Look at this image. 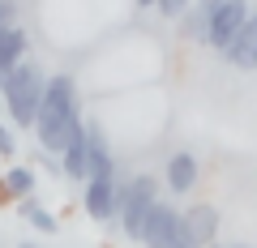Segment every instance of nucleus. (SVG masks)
<instances>
[{
  "label": "nucleus",
  "instance_id": "nucleus-1",
  "mask_svg": "<svg viewBox=\"0 0 257 248\" xmlns=\"http://www.w3.org/2000/svg\"><path fill=\"white\" fill-rule=\"evenodd\" d=\"M77 124H86L82 116V90H77L73 73H47L43 86V103H39V120H35V137L43 154H56L69 146Z\"/></svg>",
  "mask_w": 257,
  "mask_h": 248
},
{
  "label": "nucleus",
  "instance_id": "nucleus-2",
  "mask_svg": "<svg viewBox=\"0 0 257 248\" xmlns=\"http://www.w3.org/2000/svg\"><path fill=\"white\" fill-rule=\"evenodd\" d=\"M43 86H47V73L39 60H22L5 82H0V103L9 111L13 129H30L35 133V120H39V103H43Z\"/></svg>",
  "mask_w": 257,
  "mask_h": 248
},
{
  "label": "nucleus",
  "instance_id": "nucleus-3",
  "mask_svg": "<svg viewBox=\"0 0 257 248\" xmlns=\"http://www.w3.org/2000/svg\"><path fill=\"white\" fill-rule=\"evenodd\" d=\"M163 197V184L155 180L150 171H138L133 180L124 184V210H120V231H124L133 244H142V231H146V218L150 210L159 205Z\"/></svg>",
  "mask_w": 257,
  "mask_h": 248
},
{
  "label": "nucleus",
  "instance_id": "nucleus-4",
  "mask_svg": "<svg viewBox=\"0 0 257 248\" xmlns=\"http://www.w3.org/2000/svg\"><path fill=\"white\" fill-rule=\"evenodd\" d=\"M82 210L90 214L99 227H120L124 184H120V180H86L82 184Z\"/></svg>",
  "mask_w": 257,
  "mask_h": 248
},
{
  "label": "nucleus",
  "instance_id": "nucleus-5",
  "mask_svg": "<svg viewBox=\"0 0 257 248\" xmlns=\"http://www.w3.org/2000/svg\"><path fill=\"white\" fill-rule=\"evenodd\" d=\"M248 13H253V5H248V0H227V5H223V9L210 18V30H206V47H210L214 56H223V52L231 47V39L244 30Z\"/></svg>",
  "mask_w": 257,
  "mask_h": 248
},
{
  "label": "nucleus",
  "instance_id": "nucleus-6",
  "mask_svg": "<svg viewBox=\"0 0 257 248\" xmlns=\"http://www.w3.org/2000/svg\"><path fill=\"white\" fill-rule=\"evenodd\" d=\"M180 205H172L167 197H159V205L150 210L146 231H142V248H167L176 235H180Z\"/></svg>",
  "mask_w": 257,
  "mask_h": 248
},
{
  "label": "nucleus",
  "instance_id": "nucleus-7",
  "mask_svg": "<svg viewBox=\"0 0 257 248\" xmlns=\"http://www.w3.org/2000/svg\"><path fill=\"white\" fill-rule=\"evenodd\" d=\"M197 175H202V167H197V154L193 150H172L167 154V167H163V188L172 197H184L197 188Z\"/></svg>",
  "mask_w": 257,
  "mask_h": 248
},
{
  "label": "nucleus",
  "instance_id": "nucleus-8",
  "mask_svg": "<svg viewBox=\"0 0 257 248\" xmlns=\"http://www.w3.org/2000/svg\"><path fill=\"white\" fill-rule=\"evenodd\" d=\"M180 218H184V231H189V235L197 239L202 248L219 244V227H223V214L214 210L210 201H193V205H184V210H180Z\"/></svg>",
  "mask_w": 257,
  "mask_h": 248
},
{
  "label": "nucleus",
  "instance_id": "nucleus-9",
  "mask_svg": "<svg viewBox=\"0 0 257 248\" xmlns=\"http://www.w3.org/2000/svg\"><path fill=\"white\" fill-rule=\"evenodd\" d=\"M86 163H90V180H116V158H111V141L103 124L86 120Z\"/></svg>",
  "mask_w": 257,
  "mask_h": 248
},
{
  "label": "nucleus",
  "instance_id": "nucleus-10",
  "mask_svg": "<svg viewBox=\"0 0 257 248\" xmlns=\"http://www.w3.org/2000/svg\"><path fill=\"white\" fill-rule=\"evenodd\" d=\"M223 60H227L231 69H240V73H253L257 69V5H253V13H248L244 30H240V35L231 39V47L223 52Z\"/></svg>",
  "mask_w": 257,
  "mask_h": 248
},
{
  "label": "nucleus",
  "instance_id": "nucleus-11",
  "mask_svg": "<svg viewBox=\"0 0 257 248\" xmlns=\"http://www.w3.org/2000/svg\"><path fill=\"white\" fill-rule=\"evenodd\" d=\"M227 0H193L189 9H184V18L176 22L180 26V39H189V43H202L206 47V30H210V18L223 9Z\"/></svg>",
  "mask_w": 257,
  "mask_h": 248
},
{
  "label": "nucleus",
  "instance_id": "nucleus-12",
  "mask_svg": "<svg viewBox=\"0 0 257 248\" xmlns=\"http://www.w3.org/2000/svg\"><path fill=\"white\" fill-rule=\"evenodd\" d=\"M60 175L69 184H86L90 180V163H86V124H77L69 146L60 150Z\"/></svg>",
  "mask_w": 257,
  "mask_h": 248
},
{
  "label": "nucleus",
  "instance_id": "nucleus-13",
  "mask_svg": "<svg viewBox=\"0 0 257 248\" xmlns=\"http://www.w3.org/2000/svg\"><path fill=\"white\" fill-rule=\"evenodd\" d=\"M26 56H30V35H26V30H22V26L0 30V82H5Z\"/></svg>",
  "mask_w": 257,
  "mask_h": 248
},
{
  "label": "nucleus",
  "instance_id": "nucleus-14",
  "mask_svg": "<svg viewBox=\"0 0 257 248\" xmlns=\"http://www.w3.org/2000/svg\"><path fill=\"white\" fill-rule=\"evenodd\" d=\"M0 184H5V197H13V201H26V197H35L39 175L30 171L26 163H9V167H5V175H0Z\"/></svg>",
  "mask_w": 257,
  "mask_h": 248
},
{
  "label": "nucleus",
  "instance_id": "nucleus-15",
  "mask_svg": "<svg viewBox=\"0 0 257 248\" xmlns=\"http://www.w3.org/2000/svg\"><path fill=\"white\" fill-rule=\"evenodd\" d=\"M18 214H22V218H26L30 227H35V231H43V235H56V231H60L56 214L47 210V205L39 201V197H26V201H18Z\"/></svg>",
  "mask_w": 257,
  "mask_h": 248
},
{
  "label": "nucleus",
  "instance_id": "nucleus-16",
  "mask_svg": "<svg viewBox=\"0 0 257 248\" xmlns=\"http://www.w3.org/2000/svg\"><path fill=\"white\" fill-rule=\"evenodd\" d=\"M18 129L13 124H0V158H18Z\"/></svg>",
  "mask_w": 257,
  "mask_h": 248
},
{
  "label": "nucleus",
  "instance_id": "nucleus-17",
  "mask_svg": "<svg viewBox=\"0 0 257 248\" xmlns=\"http://www.w3.org/2000/svg\"><path fill=\"white\" fill-rule=\"evenodd\" d=\"M189 5H193V0H155V9L163 13L167 22H180V18H184V9H189Z\"/></svg>",
  "mask_w": 257,
  "mask_h": 248
},
{
  "label": "nucleus",
  "instance_id": "nucleus-18",
  "mask_svg": "<svg viewBox=\"0 0 257 248\" xmlns=\"http://www.w3.org/2000/svg\"><path fill=\"white\" fill-rule=\"evenodd\" d=\"M18 26V0H0V30Z\"/></svg>",
  "mask_w": 257,
  "mask_h": 248
},
{
  "label": "nucleus",
  "instance_id": "nucleus-19",
  "mask_svg": "<svg viewBox=\"0 0 257 248\" xmlns=\"http://www.w3.org/2000/svg\"><path fill=\"white\" fill-rule=\"evenodd\" d=\"M180 222H184V218H180ZM167 248H202V244H197V239H193L189 231L180 227V235H176V239H172V244H167Z\"/></svg>",
  "mask_w": 257,
  "mask_h": 248
},
{
  "label": "nucleus",
  "instance_id": "nucleus-20",
  "mask_svg": "<svg viewBox=\"0 0 257 248\" xmlns=\"http://www.w3.org/2000/svg\"><path fill=\"white\" fill-rule=\"evenodd\" d=\"M13 248H43V244H35V239H22V244H13Z\"/></svg>",
  "mask_w": 257,
  "mask_h": 248
},
{
  "label": "nucleus",
  "instance_id": "nucleus-21",
  "mask_svg": "<svg viewBox=\"0 0 257 248\" xmlns=\"http://www.w3.org/2000/svg\"><path fill=\"white\" fill-rule=\"evenodd\" d=\"M133 5H142V9H155V0H133Z\"/></svg>",
  "mask_w": 257,
  "mask_h": 248
},
{
  "label": "nucleus",
  "instance_id": "nucleus-22",
  "mask_svg": "<svg viewBox=\"0 0 257 248\" xmlns=\"http://www.w3.org/2000/svg\"><path fill=\"white\" fill-rule=\"evenodd\" d=\"M227 248H248V244H227Z\"/></svg>",
  "mask_w": 257,
  "mask_h": 248
},
{
  "label": "nucleus",
  "instance_id": "nucleus-23",
  "mask_svg": "<svg viewBox=\"0 0 257 248\" xmlns=\"http://www.w3.org/2000/svg\"><path fill=\"white\" fill-rule=\"evenodd\" d=\"M210 248H227V244H210Z\"/></svg>",
  "mask_w": 257,
  "mask_h": 248
}]
</instances>
